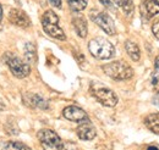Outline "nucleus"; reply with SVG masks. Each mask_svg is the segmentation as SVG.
I'll use <instances>...</instances> for the list:
<instances>
[{
	"instance_id": "obj_19",
	"label": "nucleus",
	"mask_w": 159,
	"mask_h": 150,
	"mask_svg": "<svg viewBox=\"0 0 159 150\" xmlns=\"http://www.w3.org/2000/svg\"><path fill=\"white\" fill-rule=\"evenodd\" d=\"M6 148H11L14 150H32L30 147H27L26 144L20 143V142H9L6 143Z\"/></svg>"
},
{
	"instance_id": "obj_17",
	"label": "nucleus",
	"mask_w": 159,
	"mask_h": 150,
	"mask_svg": "<svg viewBox=\"0 0 159 150\" xmlns=\"http://www.w3.org/2000/svg\"><path fill=\"white\" fill-rule=\"evenodd\" d=\"M67 2H69V6L72 11L80 12L87 7L88 0H67Z\"/></svg>"
},
{
	"instance_id": "obj_21",
	"label": "nucleus",
	"mask_w": 159,
	"mask_h": 150,
	"mask_svg": "<svg viewBox=\"0 0 159 150\" xmlns=\"http://www.w3.org/2000/svg\"><path fill=\"white\" fill-rule=\"evenodd\" d=\"M99 2L104 6V7H107L108 10H110V11H115V7H114L111 0H99Z\"/></svg>"
},
{
	"instance_id": "obj_14",
	"label": "nucleus",
	"mask_w": 159,
	"mask_h": 150,
	"mask_svg": "<svg viewBox=\"0 0 159 150\" xmlns=\"http://www.w3.org/2000/svg\"><path fill=\"white\" fill-rule=\"evenodd\" d=\"M144 125L149 131H152L156 134H159V113L148 115L144 118Z\"/></svg>"
},
{
	"instance_id": "obj_22",
	"label": "nucleus",
	"mask_w": 159,
	"mask_h": 150,
	"mask_svg": "<svg viewBox=\"0 0 159 150\" xmlns=\"http://www.w3.org/2000/svg\"><path fill=\"white\" fill-rule=\"evenodd\" d=\"M49 2L54 6V7H57V9H61V0H49Z\"/></svg>"
},
{
	"instance_id": "obj_15",
	"label": "nucleus",
	"mask_w": 159,
	"mask_h": 150,
	"mask_svg": "<svg viewBox=\"0 0 159 150\" xmlns=\"http://www.w3.org/2000/svg\"><path fill=\"white\" fill-rule=\"evenodd\" d=\"M125 49H126V53L127 55L131 57L134 61H139L141 59V51H139V45L131 40H127L125 43Z\"/></svg>"
},
{
	"instance_id": "obj_24",
	"label": "nucleus",
	"mask_w": 159,
	"mask_h": 150,
	"mask_svg": "<svg viewBox=\"0 0 159 150\" xmlns=\"http://www.w3.org/2000/svg\"><path fill=\"white\" fill-rule=\"evenodd\" d=\"M5 108H6V104H5V103H4V100L0 98V111L5 110Z\"/></svg>"
},
{
	"instance_id": "obj_1",
	"label": "nucleus",
	"mask_w": 159,
	"mask_h": 150,
	"mask_svg": "<svg viewBox=\"0 0 159 150\" xmlns=\"http://www.w3.org/2000/svg\"><path fill=\"white\" fill-rule=\"evenodd\" d=\"M102 68L105 75L115 81H126L134 76L132 67L126 61H122V60L109 62V64L102 66Z\"/></svg>"
},
{
	"instance_id": "obj_9",
	"label": "nucleus",
	"mask_w": 159,
	"mask_h": 150,
	"mask_svg": "<svg viewBox=\"0 0 159 150\" xmlns=\"http://www.w3.org/2000/svg\"><path fill=\"white\" fill-rule=\"evenodd\" d=\"M141 17L143 21H148L153 16L159 14V1L158 0H142L139 6Z\"/></svg>"
},
{
	"instance_id": "obj_6",
	"label": "nucleus",
	"mask_w": 159,
	"mask_h": 150,
	"mask_svg": "<svg viewBox=\"0 0 159 150\" xmlns=\"http://www.w3.org/2000/svg\"><path fill=\"white\" fill-rule=\"evenodd\" d=\"M42 147L44 150H62V140L60 137L52 130H40L37 134Z\"/></svg>"
},
{
	"instance_id": "obj_2",
	"label": "nucleus",
	"mask_w": 159,
	"mask_h": 150,
	"mask_svg": "<svg viewBox=\"0 0 159 150\" xmlns=\"http://www.w3.org/2000/svg\"><path fill=\"white\" fill-rule=\"evenodd\" d=\"M88 50L91 55L98 60H108L115 54L114 45L104 39V38H94L88 43Z\"/></svg>"
},
{
	"instance_id": "obj_20",
	"label": "nucleus",
	"mask_w": 159,
	"mask_h": 150,
	"mask_svg": "<svg viewBox=\"0 0 159 150\" xmlns=\"http://www.w3.org/2000/svg\"><path fill=\"white\" fill-rule=\"evenodd\" d=\"M152 32H153L154 37L159 40V19L156 20V21L153 22V24H152Z\"/></svg>"
},
{
	"instance_id": "obj_13",
	"label": "nucleus",
	"mask_w": 159,
	"mask_h": 150,
	"mask_svg": "<svg viewBox=\"0 0 159 150\" xmlns=\"http://www.w3.org/2000/svg\"><path fill=\"white\" fill-rule=\"evenodd\" d=\"M72 26L76 31V33L81 38H86L88 33V26H87V21L83 16H77L72 19Z\"/></svg>"
},
{
	"instance_id": "obj_11",
	"label": "nucleus",
	"mask_w": 159,
	"mask_h": 150,
	"mask_svg": "<svg viewBox=\"0 0 159 150\" xmlns=\"http://www.w3.org/2000/svg\"><path fill=\"white\" fill-rule=\"evenodd\" d=\"M9 20L12 24L21 28H27L31 26V20L28 15L20 9H11L9 12Z\"/></svg>"
},
{
	"instance_id": "obj_5",
	"label": "nucleus",
	"mask_w": 159,
	"mask_h": 150,
	"mask_svg": "<svg viewBox=\"0 0 159 150\" xmlns=\"http://www.w3.org/2000/svg\"><path fill=\"white\" fill-rule=\"evenodd\" d=\"M91 93L97 99V101H99L102 105H104L107 108H114L118 104V100H119L118 95L111 89H109L105 86L97 84V83H92Z\"/></svg>"
},
{
	"instance_id": "obj_25",
	"label": "nucleus",
	"mask_w": 159,
	"mask_h": 150,
	"mask_svg": "<svg viewBox=\"0 0 159 150\" xmlns=\"http://www.w3.org/2000/svg\"><path fill=\"white\" fill-rule=\"evenodd\" d=\"M153 103H154V104H159V93L157 94L156 96H154V99H153Z\"/></svg>"
},
{
	"instance_id": "obj_18",
	"label": "nucleus",
	"mask_w": 159,
	"mask_h": 150,
	"mask_svg": "<svg viewBox=\"0 0 159 150\" xmlns=\"http://www.w3.org/2000/svg\"><path fill=\"white\" fill-rule=\"evenodd\" d=\"M25 59L27 64L36 61V48L31 43H27L25 46Z\"/></svg>"
},
{
	"instance_id": "obj_7",
	"label": "nucleus",
	"mask_w": 159,
	"mask_h": 150,
	"mask_svg": "<svg viewBox=\"0 0 159 150\" xmlns=\"http://www.w3.org/2000/svg\"><path fill=\"white\" fill-rule=\"evenodd\" d=\"M91 19L93 20V22L99 26L100 28L109 36H114L116 29H115V23L114 20L111 19V16L104 11H98V10H93L91 11Z\"/></svg>"
},
{
	"instance_id": "obj_26",
	"label": "nucleus",
	"mask_w": 159,
	"mask_h": 150,
	"mask_svg": "<svg viewBox=\"0 0 159 150\" xmlns=\"http://www.w3.org/2000/svg\"><path fill=\"white\" fill-rule=\"evenodd\" d=\"M2 20V6H1V4H0V21Z\"/></svg>"
},
{
	"instance_id": "obj_12",
	"label": "nucleus",
	"mask_w": 159,
	"mask_h": 150,
	"mask_svg": "<svg viewBox=\"0 0 159 150\" xmlns=\"http://www.w3.org/2000/svg\"><path fill=\"white\" fill-rule=\"evenodd\" d=\"M76 133L81 140H92V139H94V137L97 134L96 128L89 123V121L81 123L76 130Z\"/></svg>"
},
{
	"instance_id": "obj_4",
	"label": "nucleus",
	"mask_w": 159,
	"mask_h": 150,
	"mask_svg": "<svg viewBox=\"0 0 159 150\" xmlns=\"http://www.w3.org/2000/svg\"><path fill=\"white\" fill-rule=\"evenodd\" d=\"M42 26H43L44 32L52 38H55L59 40L66 39L64 31L59 27V17L54 11L48 10L44 12V15L42 17Z\"/></svg>"
},
{
	"instance_id": "obj_3",
	"label": "nucleus",
	"mask_w": 159,
	"mask_h": 150,
	"mask_svg": "<svg viewBox=\"0 0 159 150\" xmlns=\"http://www.w3.org/2000/svg\"><path fill=\"white\" fill-rule=\"evenodd\" d=\"M2 60L6 64V66L9 67L10 72L15 76L16 78H26L27 76L31 73V67L30 64H27L26 61H23L22 59L15 55L14 53H5L2 55Z\"/></svg>"
},
{
	"instance_id": "obj_8",
	"label": "nucleus",
	"mask_w": 159,
	"mask_h": 150,
	"mask_svg": "<svg viewBox=\"0 0 159 150\" xmlns=\"http://www.w3.org/2000/svg\"><path fill=\"white\" fill-rule=\"evenodd\" d=\"M22 101L26 106H28L31 109H40V110H48L49 109L48 101L38 94L25 93L22 95Z\"/></svg>"
},
{
	"instance_id": "obj_16",
	"label": "nucleus",
	"mask_w": 159,
	"mask_h": 150,
	"mask_svg": "<svg viewBox=\"0 0 159 150\" xmlns=\"http://www.w3.org/2000/svg\"><path fill=\"white\" fill-rule=\"evenodd\" d=\"M111 1H114V4L118 5L127 16L134 14V1L132 0H111Z\"/></svg>"
},
{
	"instance_id": "obj_10",
	"label": "nucleus",
	"mask_w": 159,
	"mask_h": 150,
	"mask_svg": "<svg viewBox=\"0 0 159 150\" xmlns=\"http://www.w3.org/2000/svg\"><path fill=\"white\" fill-rule=\"evenodd\" d=\"M62 116L69 121L79 122V123H83V122L89 121L88 115L86 113V111H83L79 106H74V105L65 108L64 111H62Z\"/></svg>"
},
{
	"instance_id": "obj_23",
	"label": "nucleus",
	"mask_w": 159,
	"mask_h": 150,
	"mask_svg": "<svg viewBox=\"0 0 159 150\" xmlns=\"http://www.w3.org/2000/svg\"><path fill=\"white\" fill-rule=\"evenodd\" d=\"M154 68H156V72L159 73V56L156 57V61H154Z\"/></svg>"
},
{
	"instance_id": "obj_27",
	"label": "nucleus",
	"mask_w": 159,
	"mask_h": 150,
	"mask_svg": "<svg viewBox=\"0 0 159 150\" xmlns=\"http://www.w3.org/2000/svg\"><path fill=\"white\" fill-rule=\"evenodd\" d=\"M147 150H159V149L157 148V147H149V148H148Z\"/></svg>"
}]
</instances>
